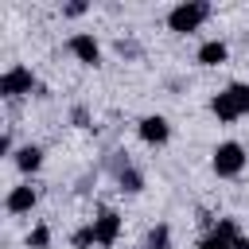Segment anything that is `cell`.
<instances>
[{"label":"cell","instance_id":"9a60e30c","mask_svg":"<svg viewBox=\"0 0 249 249\" xmlns=\"http://www.w3.org/2000/svg\"><path fill=\"white\" fill-rule=\"evenodd\" d=\"M74 249H89V245H97V237H93V226H82V230H74Z\"/></svg>","mask_w":249,"mask_h":249},{"label":"cell","instance_id":"277c9868","mask_svg":"<svg viewBox=\"0 0 249 249\" xmlns=\"http://www.w3.org/2000/svg\"><path fill=\"white\" fill-rule=\"evenodd\" d=\"M31 89H35V74H31V66L16 62V66H8V70L0 74V97H8V101L23 97V93H31Z\"/></svg>","mask_w":249,"mask_h":249},{"label":"cell","instance_id":"4fadbf2b","mask_svg":"<svg viewBox=\"0 0 249 249\" xmlns=\"http://www.w3.org/2000/svg\"><path fill=\"white\" fill-rule=\"evenodd\" d=\"M47 245H51V230L39 222V226L27 233V249H47Z\"/></svg>","mask_w":249,"mask_h":249},{"label":"cell","instance_id":"9c48e42d","mask_svg":"<svg viewBox=\"0 0 249 249\" xmlns=\"http://www.w3.org/2000/svg\"><path fill=\"white\" fill-rule=\"evenodd\" d=\"M12 160H16V167H19L23 175H35V171L43 167V148H39V144H19Z\"/></svg>","mask_w":249,"mask_h":249},{"label":"cell","instance_id":"5bb4252c","mask_svg":"<svg viewBox=\"0 0 249 249\" xmlns=\"http://www.w3.org/2000/svg\"><path fill=\"white\" fill-rule=\"evenodd\" d=\"M237 237H241V233H237ZM198 249H233V237H222V233L210 230V233L198 241Z\"/></svg>","mask_w":249,"mask_h":249},{"label":"cell","instance_id":"5b68a950","mask_svg":"<svg viewBox=\"0 0 249 249\" xmlns=\"http://www.w3.org/2000/svg\"><path fill=\"white\" fill-rule=\"evenodd\" d=\"M93 237H97V245H117V237H121V214L113 210V206H101L97 214H93Z\"/></svg>","mask_w":249,"mask_h":249},{"label":"cell","instance_id":"52a82bcc","mask_svg":"<svg viewBox=\"0 0 249 249\" xmlns=\"http://www.w3.org/2000/svg\"><path fill=\"white\" fill-rule=\"evenodd\" d=\"M70 54H74L82 66H101V43H97L89 31L70 35Z\"/></svg>","mask_w":249,"mask_h":249},{"label":"cell","instance_id":"ac0fdd59","mask_svg":"<svg viewBox=\"0 0 249 249\" xmlns=\"http://www.w3.org/2000/svg\"><path fill=\"white\" fill-rule=\"evenodd\" d=\"M233 249H249V237L241 233V237H233Z\"/></svg>","mask_w":249,"mask_h":249},{"label":"cell","instance_id":"30bf717a","mask_svg":"<svg viewBox=\"0 0 249 249\" xmlns=\"http://www.w3.org/2000/svg\"><path fill=\"white\" fill-rule=\"evenodd\" d=\"M195 58H198V66H222V62L230 58V47H226L222 39H206Z\"/></svg>","mask_w":249,"mask_h":249},{"label":"cell","instance_id":"8fae6325","mask_svg":"<svg viewBox=\"0 0 249 249\" xmlns=\"http://www.w3.org/2000/svg\"><path fill=\"white\" fill-rule=\"evenodd\" d=\"M117 183H121V191H128V195H136L140 187H144V179H140V171H132L128 163L117 171Z\"/></svg>","mask_w":249,"mask_h":249},{"label":"cell","instance_id":"3957f363","mask_svg":"<svg viewBox=\"0 0 249 249\" xmlns=\"http://www.w3.org/2000/svg\"><path fill=\"white\" fill-rule=\"evenodd\" d=\"M245 148L237 144V140H222L214 152H210V167H214V175H222V179H233V175H241L245 171Z\"/></svg>","mask_w":249,"mask_h":249},{"label":"cell","instance_id":"2e32d148","mask_svg":"<svg viewBox=\"0 0 249 249\" xmlns=\"http://www.w3.org/2000/svg\"><path fill=\"white\" fill-rule=\"evenodd\" d=\"M86 8H89V4H82V0H74V4H66V8H62V16H70V19H74V16H82Z\"/></svg>","mask_w":249,"mask_h":249},{"label":"cell","instance_id":"7a4b0ae2","mask_svg":"<svg viewBox=\"0 0 249 249\" xmlns=\"http://www.w3.org/2000/svg\"><path fill=\"white\" fill-rule=\"evenodd\" d=\"M206 16H210V4L206 0H183V4H175L167 12V27L175 35H191V31H198L206 23Z\"/></svg>","mask_w":249,"mask_h":249},{"label":"cell","instance_id":"8992f818","mask_svg":"<svg viewBox=\"0 0 249 249\" xmlns=\"http://www.w3.org/2000/svg\"><path fill=\"white\" fill-rule=\"evenodd\" d=\"M136 132H140V140H144V144H152V148H160V144H167V140H171V124H167V117H160V113L140 117Z\"/></svg>","mask_w":249,"mask_h":249},{"label":"cell","instance_id":"7c38bea8","mask_svg":"<svg viewBox=\"0 0 249 249\" xmlns=\"http://www.w3.org/2000/svg\"><path fill=\"white\" fill-rule=\"evenodd\" d=\"M167 245H171V230H167V226L160 222V226H156V230L148 233V241H144V249H167Z\"/></svg>","mask_w":249,"mask_h":249},{"label":"cell","instance_id":"e0dca14e","mask_svg":"<svg viewBox=\"0 0 249 249\" xmlns=\"http://www.w3.org/2000/svg\"><path fill=\"white\" fill-rule=\"evenodd\" d=\"M0 156H16V148H12V136H8V132L0 136Z\"/></svg>","mask_w":249,"mask_h":249},{"label":"cell","instance_id":"6da1fadb","mask_svg":"<svg viewBox=\"0 0 249 249\" xmlns=\"http://www.w3.org/2000/svg\"><path fill=\"white\" fill-rule=\"evenodd\" d=\"M210 113L218 117V121H237V117H245L249 113V82H230L226 89H218L214 97H210Z\"/></svg>","mask_w":249,"mask_h":249},{"label":"cell","instance_id":"ba28073f","mask_svg":"<svg viewBox=\"0 0 249 249\" xmlns=\"http://www.w3.org/2000/svg\"><path fill=\"white\" fill-rule=\"evenodd\" d=\"M35 202H39V191H35L31 183H19V187H12V191H8L4 210H8V214H27Z\"/></svg>","mask_w":249,"mask_h":249}]
</instances>
